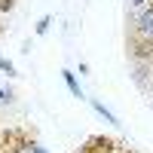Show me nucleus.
I'll list each match as a JSON object with an SVG mask.
<instances>
[{
	"label": "nucleus",
	"instance_id": "f257e3e1",
	"mask_svg": "<svg viewBox=\"0 0 153 153\" xmlns=\"http://www.w3.org/2000/svg\"><path fill=\"white\" fill-rule=\"evenodd\" d=\"M135 34L144 43H153V3H147L144 9H138V22H135Z\"/></svg>",
	"mask_w": 153,
	"mask_h": 153
},
{
	"label": "nucleus",
	"instance_id": "0eeeda50",
	"mask_svg": "<svg viewBox=\"0 0 153 153\" xmlns=\"http://www.w3.org/2000/svg\"><path fill=\"white\" fill-rule=\"evenodd\" d=\"M147 6V0H132V9H144Z\"/></svg>",
	"mask_w": 153,
	"mask_h": 153
},
{
	"label": "nucleus",
	"instance_id": "20e7f679",
	"mask_svg": "<svg viewBox=\"0 0 153 153\" xmlns=\"http://www.w3.org/2000/svg\"><path fill=\"white\" fill-rule=\"evenodd\" d=\"M49 25H52V19H49V16H43L40 22H37V28H34V31H37V34H40V37H43V34L49 31Z\"/></svg>",
	"mask_w": 153,
	"mask_h": 153
},
{
	"label": "nucleus",
	"instance_id": "f03ea898",
	"mask_svg": "<svg viewBox=\"0 0 153 153\" xmlns=\"http://www.w3.org/2000/svg\"><path fill=\"white\" fill-rule=\"evenodd\" d=\"M92 107H95V113H98V117H104V123H110V126H120V120L113 117V113H110L104 104H101V101H95V98H92Z\"/></svg>",
	"mask_w": 153,
	"mask_h": 153
},
{
	"label": "nucleus",
	"instance_id": "7ed1b4c3",
	"mask_svg": "<svg viewBox=\"0 0 153 153\" xmlns=\"http://www.w3.org/2000/svg\"><path fill=\"white\" fill-rule=\"evenodd\" d=\"M61 76H65V83H68V89H71V95H74V98H83V89H80V83L74 80V74H71V71H61Z\"/></svg>",
	"mask_w": 153,
	"mask_h": 153
},
{
	"label": "nucleus",
	"instance_id": "39448f33",
	"mask_svg": "<svg viewBox=\"0 0 153 153\" xmlns=\"http://www.w3.org/2000/svg\"><path fill=\"white\" fill-rule=\"evenodd\" d=\"M0 71H6L9 76H16V65H12L9 58H0Z\"/></svg>",
	"mask_w": 153,
	"mask_h": 153
},
{
	"label": "nucleus",
	"instance_id": "423d86ee",
	"mask_svg": "<svg viewBox=\"0 0 153 153\" xmlns=\"http://www.w3.org/2000/svg\"><path fill=\"white\" fill-rule=\"evenodd\" d=\"M9 98H12V92H9V89H3V86H0V104H9Z\"/></svg>",
	"mask_w": 153,
	"mask_h": 153
}]
</instances>
